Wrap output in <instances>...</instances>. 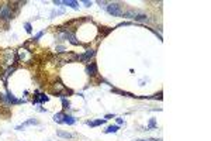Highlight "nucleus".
<instances>
[{
	"label": "nucleus",
	"mask_w": 211,
	"mask_h": 141,
	"mask_svg": "<svg viewBox=\"0 0 211 141\" xmlns=\"http://www.w3.org/2000/svg\"><path fill=\"white\" fill-rule=\"evenodd\" d=\"M14 17V13H13V6L11 3H4L1 4L0 7V20L1 21H9Z\"/></svg>",
	"instance_id": "nucleus-1"
},
{
	"label": "nucleus",
	"mask_w": 211,
	"mask_h": 141,
	"mask_svg": "<svg viewBox=\"0 0 211 141\" xmlns=\"http://www.w3.org/2000/svg\"><path fill=\"white\" fill-rule=\"evenodd\" d=\"M16 61H17V56H16L14 51H11V50H4L3 51V54H1V64L4 66L10 68Z\"/></svg>",
	"instance_id": "nucleus-2"
},
{
	"label": "nucleus",
	"mask_w": 211,
	"mask_h": 141,
	"mask_svg": "<svg viewBox=\"0 0 211 141\" xmlns=\"http://www.w3.org/2000/svg\"><path fill=\"white\" fill-rule=\"evenodd\" d=\"M106 10H107V13L111 14V16H115V17H120V16H123L124 13V10H123V6L114 2V3H107L106 6Z\"/></svg>",
	"instance_id": "nucleus-3"
},
{
	"label": "nucleus",
	"mask_w": 211,
	"mask_h": 141,
	"mask_svg": "<svg viewBox=\"0 0 211 141\" xmlns=\"http://www.w3.org/2000/svg\"><path fill=\"white\" fill-rule=\"evenodd\" d=\"M19 59H21L23 62H31L32 59V55L31 52L28 51V50H25V48H21V50H19Z\"/></svg>",
	"instance_id": "nucleus-4"
},
{
	"label": "nucleus",
	"mask_w": 211,
	"mask_h": 141,
	"mask_svg": "<svg viewBox=\"0 0 211 141\" xmlns=\"http://www.w3.org/2000/svg\"><path fill=\"white\" fill-rule=\"evenodd\" d=\"M37 124H40V122H38L37 118H28V120H25L23 124H20V126L16 127V130H17V131H21V130H24L25 127H28V126H37Z\"/></svg>",
	"instance_id": "nucleus-5"
},
{
	"label": "nucleus",
	"mask_w": 211,
	"mask_h": 141,
	"mask_svg": "<svg viewBox=\"0 0 211 141\" xmlns=\"http://www.w3.org/2000/svg\"><path fill=\"white\" fill-rule=\"evenodd\" d=\"M94 54H96V51H94V50H87L85 54L79 55V59H80V61H83V62H89L93 58V56H94Z\"/></svg>",
	"instance_id": "nucleus-6"
},
{
	"label": "nucleus",
	"mask_w": 211,
	"mask_h": 141,
	"mask_svg": "<svg viewBox=\"0 0 211 141\" xmlns=\"http://www.w3.org/2000/svg\"><path fill=\"white\" fill-rule=\"evenodd\" d=\"M86 72H87V75H90V76H96L97 74H99V70H97V64L96 62H90L89 65L86 66Z\"/></svg>",
	"instance_id": "nucleus-7"
},
{
	"label": "nucleus",
	"mask_w": 211,
	"mask_h": 141,
	"mask_svg": "<svg viewBox=\"0 0 211 141\" xmlns=\"http://www.w3.org/2000/svg\"><path fill=\"white\" fill-rule=\"evenodd\" d=\"M139 11H138V10H134V9H129V10H127V11H124V13H123V16H124V17H127V19H132V20H135L138 17V16H139Z\"/></svg>",
	"instance_id": "nucleus-8"
},
{
	"label": "nucleus",
	"mask_w": 211,
	"mask_h": 141,
	"mask_svg": "<svg viewBox=\"0 0 211 141\" xmlns=\"http://www.w3.org/2000/svg\"><path fill=\"white\" fill-rule=\"evenodd\" d=\"M48 100H49V98L45 93H41V94L37 93L34 96V99H32V103H42V102H48Z\"/></svg>",
	"instance_id": "nucleus-9"
},
{
	"label": "nucleus",
	"mask_w": 211,
	"mask_h": 141,
	"mask_svg": "<svg viewBox=\"0 0 211 141\" xmlns=\"http://www.w3.org/2000/svg\"><path fill=\"white\" fill-rule=\"evenodd\" d=\"M56 136L61 137V138H66V140H69V138H73L75 134H70V133H68V131H62V130H58V131H56Z\"/></svg>",
	"instance_id": "nucleus-10"
},
{
	"label": "nucleus",
	"mask_w": 211,
	"mask_h": 141,
	"mask_svg": "<svg viewBox=\"0 0 211 141\" xmlns=\"http://www.w3.org/2000/svg\"><path fill=\"white\" fill-rule=\"evenodd\" d=\"M54 122L62 124V123L65 122V113L61 112V113H56V114H54Z\"/></svg>",
	"instance_id": "nucleus-11"
},
{
	"label": "nucleus",
	"mask_w": 211,
	"mask_h": 141,
	"mask_svg": "<svg viewBox=\"0 0 211 141\" xmlns=\"http://www.w3.org/2000/svg\"><path fill=\"white\" fill-rule=\"evenodd\" d=\"M106 123V118H99V120H93V122H87L86 124L90 127H97V126H101Z\"/></svg>",
	"instance_id": "nucleus-12"
},
{
	"label": "nucleus",
	"mask_w": 211,
	"mask_h": 141,
	"mask_svg": "<svg viewBox=\"0 0 211 141\" xmlns=\"http://www.w3.org/2000/svg\"><path fill=\"white\" fill-rule=\"evenodd\" d=\"M64 6H69V7H72V9H75V10L79 9V3L78 2H75V0H65Z\"/></svg>",
	"instance_id": "nucleus-13"
},
{
	"label": "nucleus",
	"mask_w": 211,
	"mask_h": 141,
	"mask_svg": "<svg viewBox=\"0 0 211 141\" xmlns=\"http://www.w3.org/2000/svg\"><path fill=\"white\" fill-rule=\"evenodd\" d=\"M62 14H65V9H59V10H52V11H51V17L49 19H55L56 16H62Z\"/></svg>",
	"instance_id": "nucleus-14"
},
{
	"label": "nucleus",
	"mask_w": 211,
	"mask_h": 141,
	"mask_svg": "<svg viewBox=\"0 0 211 141\" xmlns=\"http://www.w3.org/2000/svg\"><path fill=\"white\" fill-rule=\"evenodd\" d=\"M65 124H69V126H72V124H75L76 123V118L73 117V116H69V114H65Z\"/></svg>",
	"instance_id": "nucleus-15"
},
{
	"label": "nucleus",
	"mask_w": 211,
	"mask_h": 141,
	"mask_svg": "<svg viewBox=\"0 0 211 141\" xmlns=\"http://www.w3.org/2000/svg\"><path fill=\"white\" fill-rule=\"evenodd\" d=\"M68 40H69V42H70L72 45H80V44H82V42H80V41H78V40H76V37H75V34H73V33H70V34H69Z\"/></svg>",
	"instance_id": "nucleus-16"
},
{
	"label": "nucleus",
	"mask_w": 211,
	"mask_h": 141,
	"mask_svg": "<svg viewBox=\"0 0 211 141\" xmlns=\"http://www.w3.org/2000/svg\"><path fill=\"white\" fill-rule=\"evenodd\" d=\"M120 130L118 126H108L107 127V130H104L106 134H111V133H117Z\"/></svg>",
	"instance_id": "nucleus-17"
},
{
	"label": "nucleus",
	"mask_w": 211,
	"mask_h": 141,
	"mask_svg": "<svg viewBox=\"0 0 211 141\" xmlns=\"http://www.w3.org/2000/svg\"><path fill=\"white\" fill-rule=\"evenodd\" d=\"M156 126H158V124H156V120H155V118H151V120H149V123H148V126H147V130L156 128Z\"/></svg>",
	"instance_id": "nucleus-18"
},
{
	"label": "nucleus",
	"mask_w": 211,
	"mask_h": 141,
	"mask_svg": "<svg viewBox=\"0 0 211 141\" xmlns=\"http://www.w3.org/2000/svg\"><path fill=\"white\" fill-rule=\"evenodd\" d=\"M101 30H103V35H101V37H106V35L110 33L113 28H108V27H100V31H101Z\"/></svg>",
	"instance_id": "nucleus-19"
},
{
	"label": "nucleus",
	"mask_w": 211,
	"mask_h": 141,
	"mask_svg": "<svg viewBox=\"0 0 211 141\" xmlns=\"http://www.w3.org/2000/svg\"><path fill=\"white\" fill-rule=\"evenodd\" d=\"M62 106H64V109H69L70 107V103H69V100H66V99H62Z\"/></svg>",
	"instance_id": "nucleus-20"
},
{
	"label": "nucleus",
	"mask_w": 211,
	"mask_h": 141,
	"mask_svg": "<svg viewBox=\"0 0 211 141\" xmlns=\"http://www.w3.org/2000/svg\"><path fill=\"white\" fill-rule=\"evenodd\" d=\"M24 28H25V31H27V33H32V28H31V24H30V23L24 24Z\"/></svg>",
	"instance_id": "nucleus-21"
},
{
	"label": "nucleus",
	"mask_w": 211,
	"mask_h": 141,
	"mask_svg": "<svg viewBox=\"0 0 211 141\" xmlns=\"http://www.w3.org/2000/svg\"><path fill=\"white\" fill-rule=\"evenodd\" d=\"M44 33H45V31H40V33H38L37 35H35V37L32 38V41H38V40H40V38H41L42 35H44Z\"/></svg>",
	"instance_id": "nucleus-22"
},
{
	"label": "nucleus",
	"mask_w": 211,
	"mask_h": 141,
	"mask_svg": "<svg viewBox=\"0 0 211 141\" xmlns=\"http://www.w3.org/2000/svg\"><path fill=\"white\" fill-rule=\"evenodd\" d=\"M56 51L61 52V54H64L65 52V47H62V45H59V47H56Z\"/></svg>",
	"instance_id": "nucleus-23"
},
{
	"label": "nucleus",
	"mask_w": 211,
	"mask_h": 141,
	"mask_svg": "<svg viewBox=\"0 0 211 141\" xmlns=\"http://www.w3.org/2000/svg\"><path fill=\"white\" fill-rule=\"evenodd\" d=\"M83 4L86 6V7H90V6H92V2H89V0H83Z\"/></svg>",
	"instance_id": "nucleus-24"
},
{
	"label": "nucleus",
	"mask_w": 211,
	"mask_h": 141,
	"mask_svg": "<svg viewBox=\"0 0 211 141\" xmlns=\"http://www.w3.org/2000/svg\"><path fill=\"white\" fill-rule=\"evenodd\" d=\"M97 4L100 6V7H106V4H107V2H100V0H99V2H97Z\"/></svg>",
	"instance_id": "nucleus-25"
},
{
	"label": "nucleus",
	"mask_w": 211,
	"mask_h": 141,
	"mask_svg": "<svg viewBox=\"0 0 211 141\" xmlns=\"http://www.w3.org/2000/svg\"><path fill=\"white\" fill-rule=\"evenodd\" d=\"M54 4H55V6H61V4H64V2H61V0H55V2H54Z\"/></svg>",
	"instance_id": "nucleus-26"
},
{
	"label": "nucleus",
	"mask_w": 211,
	"mask_h": 141,
	"mask_svg": "<svg viewBox=\"0 0 211 141\" xmlns=\"http://www.w3.org/2000/svg\"><path fill=\"white\" fill-rule=\"evenodd\" d=\"M115 117V116H114V114H106V120H108V118H114Z\"/></svg>",
	"instance_id": "nucleus-27"
},
{
	"label": "nucleus",
	"mask_w": 211,
	"mask_h": 141,
	"mask_svg": "<svg viewBox=\"0 0 211 141\" xmlns=\"http://www.w3.org/2000/svg\"><path fill=\"white\" fill-rule=\"evenodd\" d=\"M117 123H118V126H120V124H123V123H124V118H117Z\"/></svg>",
	"instance_id": "nucleus-28"
},
{
	"label": "nucleus",
	"mask_w": 211,
	"mask_h": 141,
	"mask_svg": "<svg viewBox=\"0 0 211 141\" xmlns=\"http://www.w3.org/2000/svg\"><path fill=\"white\" fill-rule=\"evenodd\" d=\"M37 110H38V112H41V113H45V112H46L45 109H42V107H40V106H38V109H37Z\"/></svg>",
	"instance_id": "nucleus-29"
},
{
	"label": "nucleus",
	"mask_w": 211,
	"mask_h": 141,
	"mask_svg": "<svg viewBox=\"0 0 211 141\" xmlns=\"http://www.w3.org/2000/svg\"><path fill=\"white\" fill-rule=\"evenodd\" d=\"M148 141H161V140H155V138H149Z\"/></svg>",
	"instance_id": "nucleus-30"
}]
</instances>
